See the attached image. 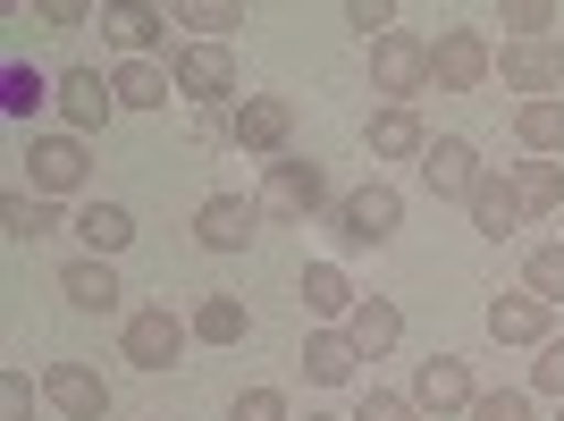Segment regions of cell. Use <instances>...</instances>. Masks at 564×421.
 Wrapping results in <instances>:
<instances>
[{
  "mask_svg": "<svg viewBox=\"0 0 564 421\" xmlns=\"http://www.w3.org/2000/svg\"><path fill=\"white\" fill-rule=\"evenodd\" d=\"M413 404H422V413H464L471 421V404H480L471 363H464V354H430L422 371H413Z\"/></svg>",
  "mask_w": 564,
  "mask_h": 421,
  "instance_id": "cell-11",
  "label": "cell"
},
{
  "mask_svg": "<svg viewBox=\"0 0 564 421\" xmlns=\"http://www.w3.org/2000/svg\"><path fill=\"white\" fill-rule=\"evenodd\" d=\"M471 421H531V397L522 388H489V397L471 404Z\"/></svg>",
  "mask_w": 564,
  "mask_h": 421,
  "instance_id": "cell-37",
  "label": "cell"
},
{
  "mask_svg": "<svg viewBox=\"0 0 564 421\" xmlns=\"http://www.w3.org/2000/svg\"><path fill=\"white\" fill-rule=\"evenodd\" d=\"M489 169H480V152H471L464 136H430L422 152V186L438 194V203H471V186H480Z\"/></svg>",
  "mask_w": 564,
  "mask_h": 421,
  "instance_id": "cell-13",
  "label": "cell"
},
{
  "mask_svg": "<svg viewBox=\"0 0 564 421\" xmlns=\"http://www.w3.org/2000/svg\"><path fill=\"white\" fill-rule=\"evenodd\" d=\"M489 337H497V346H531V354H540L547 337H556V312H547L540 295H497V304H489Z\"/></svg>",
  "mask_w": 564,
  "mask_h": 421,
  "instance_id": "cell-17",
  "label": "cell"
},
{
  "mask_svg": "<svg viewBox=\"0 0 564 421\" xmlns=\"http://www.w3.org/2000/svg\"><path fill=\"white\" fill-rule=\"evenodd\" d=\"M59 118H68V136H101L118 118V94L101 68H59Z\"/></svg>",
  "mask_w": 564,
  "mask_h": 421,
  "instance_id": "cell-14",
  "label": "cell"
},
{
  "mask_svg": "<svg viewBox=\"0 0 564 421\" xmlns=\"http://www.w3.org/2000/svg\"><path fill=\"white\" fill-rule=\"evenodd\" d=\"M177 25H194V43H228L236 25H245V9H228V0H186Z\"/></svg>",
  "mask_w": 564,
  "mask_h": 421,
  "instance_id": "cell-32",
  "label": "cell"
},
{
  "mask_svg": "<svg viewBox=\"0 0 564 421\" xmlns=\"http://www.w3.org/2000/svg\"><path fill=\"white\" fill-rule=\"evenodd\" d=\"M0 421H34V379L0 371Z\"/></svg>",
  "mask_w": 564,
  "mask_h": 421,
  "instance_id": "cell-38",
  "label": "cell"
},
{
  "mask_svg": "<svg viewBox=\"0 0 564 421\" xmlns=\"http://www.w3.org/2000/svg\"><path fill=\"white\" fill-rule=\"evenodd\" d=\"M85 177H94V152H85V136H34L25 143V194H43V203H68V194H85Z\"/></svg>",
  "mask_w": 564,
  "mask_h": 421,
  "instance_id": "cell-4",
  "label": "cell"
},
{
  "mask_svg": "<svg viewBox=\"0 0 564 421\" xmlns=\"http://www.w3.org/2000/svg\"><path fill=\"white\" fill-rule=\"evenodd\" d=\"M362 143H371V161H422V152H430V127L413 110H397V101H379L371 127H362Z\"/></svg>",
  "mask_w": 564,
  "mask_h": 421,
  "instance_id": "cell-19",
  "label": "cell"
},
{
  "mask_svg": "<svg viewBox=\"0 0 564 421\" xmlns=\"http://www.w3.org/2000/svg\"><path fill=\"white\" fill-rule=\"evenodd\" d=\"M261 219H286V228H304V219H321V210H337V194H329V169L321 161H304V152H286V161H270L261 169Z\"/></svg>",
  "mask_w": 564,
  "mask_h": 421,
  "instance_id": "cell-2",
  "label": "cell"
},
{
  "mask_svg": "<svg viewBox=\"0 0 564 421\" xmlns=\"http://www.w3.org/2000/svg\"><path fill=\"white\" fill-rule=\"evenodd\" d=\"M471 228L489 236V245H506V236L522 228V219H531V210H522V194H514V177H506V169H489V177H480V186H471Z\"/></svg>",
  "mask_w": 564,
  "mask_h": 421,
  "instance_id": "cell-16",
  "label": "cell"
},
{
  "mask_svg": "<svg viewBox=\"0 0 564 421\" xmlns=\"http://www.w3.org/2000/svg\"><path fill=\"white\" fill-rule=\"evenodd\" d=\"M354 421H422V404H413V397H388V388H362Z\"/></svg>",
  "mask_w": 564,
  "mask_h": 421,
  "instance_id": "cell-35",
  "label": "cell"
},
{
  "mask_svg": "<svg viewBox=\"0 0 564 421\" xmlns=\"http://www.w3.org/2000/svg\"><path fill=\"white\" fill-rule=\"evenodd\" d=\"M85 18H94L85 0H43V9H34V25H51V34H76Z\"/></svg>",
  "mask_w": 564,
  "mask_h": 421,
  "instance_id": "cell-39",
  "label": "cell"
},
{
  "mask_svg": "<svg viewBox=\"0 0 564 421\" xmlns=\"http://www.w3.org/2000/svg\"><path fill=\"white\" fill-rule=\"evenodd\" d=\"M346 25L362 43H388V34H397V0H346Z\"/></svg>",
  "mask_w": 564,
  "mask_h": 421,
  "instance_id": "cell-34",
  "label": "cell"
},
{
  "mask_svg": "<svg viewBox=\"0 0 564 421\" xmlns=\"http://www.w3.org/2000/svg\"><path fill=\"white\" fill-rule=\"evenodd\" d=\"M228 421H295V413H286V388H236Z\"/></svg>",
  "mask_w": 564,
  "mask_h": 421,
  "instance_id": "cell-33",
  "label": "cell"
},
{
  "mask_svg": "<svg viewBox=\"0 0 564 421\" xmlns=\"http://www.w3.org/2000/svg\"><path fill=\"white\" fill-rule=\"evenodd\" d=\"M76 236H85V253L118 261L127 245H135V210H127V203H85V210H76Z\"/></svg>",
  "mask_w": 564,
  "mask_h": 421,
  "instance_id": "cell-23",
  "label": "cell"
},
{
  "mask_svg": "<svg viewBox=\"0 0 564 421\" xmlns=\"http://www.w3.org/2000/svg\"><path fill=\"white\" fill-rule=\"evenodd\" d=\"M59 295H68L76 312H101V321H110L118 304H127V287H118V270L101 253H76L68 270H59Z\"/></svg>",
  "mask_w": 564,
  "mask_h": 421,
  "instance_id": "cell-18",
  "label": "cell"
},
{
  "mask_svg": "<svg viewBox=\"0 0 564 421\" xmlns=\"http://www.w3.org/2000/svg\"><path fill=\"white\" fill-rule=\"evenodd\" d=\"M43 397H51V413H59V421H101V413H110V379H101L94 363H51Z\"/></svg>",
  "mask_w": 564,
  "mask_h": 421,
  "instance_id": "cell-12",
  "label": "cell"
},
{
  "mask_svg": "<svg viewBox=\"0 0 564 421\" xmlns=\"http://www.w3.org/2000/svg\"><path fill=\"white\" fill-rule=\"evenodd\" d=\"M346 337H354V354H362V363H379V354H397L404 312L388 304V295H362V304H354V321H346Z\"/></svg>",
  "mask_w": 564,
  "mask_h": 421,
  "instance_id": "cell-22",
  "label": "cell"
},
{
  "mask_svg": "<svg viewBox=\"0 0 564 421\" xmlns=\"http://www.w3.org/2000/svg\"><path fill=\"white\" fill-rule=\"evenodd\" d=\"M110 94H118V110H169L177 76H169V60H118V68H110Z\"/></svg>",
  "mask_w": 564,
  "mask_h": 421,
  "instance_id": "cell-21",
  "label": "cell"
},
{
  "mask_svg": "<svg viewBox=\"0 0 564 421\" xmlns=\"http://www.w3.org/2000/svg\"><path fill=\"white\" fill-rule=\"evenodd\" d=\"M489 76H497V51H489L480 25H447V34L430 43V85H438V94H480Z\"/></svg>",
  "mask_w": 564,
  "mask_h": 421,
  "instance_id": "cell-6",
  "label": "cell"
},
{
  "mask_svg": "<svg viewBox=\"0 0 564 421\" xmlns=\"http://www.w3.org/2000/svg\"><path fill=\"white\" fill-rule=\"evenodd\" d=\"M497 25H506V43H556L564 9L556 0H497Z\"/></svg>",
  "mask_w": 564,
  "mask_h": 421,
  "instance_id": "cell-28",
  "label": "cell"
},
{
  "mask_svg": "<svg viewBox=\"0 0 564 421\" xmlns=\"http://www.w3.org/2000/svg\"><path fill=\"white\" fill-rule=\"evenodd\" d=\"M101 25H110V43L127 51V60H152V51L169 43L177 9H143V0H127V9H101Z\"/></svg>",
  "mask_w": 564,
  "mask_h": 421,
  "instance_id": "cell-20",
  "label": "cell"
},
{
  "mask_svg": "<svg viewBox=\"0 0 564 421\" xmlns=\"http://www.w3.org/2000/svg\"><path fill=\"white\" fill-rule=\"evenodd\" d=\"M186 337H194V321H177L169 304H143V312H127V328H118L127 363H135V371H152V379H161L169 363L186 354Z\"/></svg>",
  "mask_w": 564,
  "mask_h": 421,
  "instance_id": "cell-7",
  "label": "cell"
},
{
  "mask_svg": "<svg viewBox=\"0 0 564 421\" xmlns=\"http://www.w3.org/2000/svg\"><path fill=\"white\" fill-rule=\"evenodd\" d=\"M186 321H194V337H203V346H245V337H253V312L236 304V295H203Z\"/></svg>",
  "mask_w": 564,
  "mask_h": 421,
  "instance_id": "cell-27",
  "label": "cell"
},
{
  "mask_svg": "<svg viewBox=\"0 0 564 421\" xmlns=\"http://www.w3.org/2000/svg\"><path fill=\"white\" fill-rule=\"evenodd\" d=\"M371 94H388L397 110H413V94H430V43L422 34H388V43H371Z\"/></svg>",
  "mask_w": 564,
  "mask_h": 421,
  "instance_id": "cell-8",
  "label": "cell"
},
{
  "mask_svg": "<svg viewBox=\"0 0 564 421\" xmlns=\"http://www.w3.org/2000/svg\"><path fill=\"white\" fill-rule=\"evenodd\" d=\"M0 219H9V245H43L51 228H59V203H43V194H9V203H0Z\"/></svg>",
  "mask_w": 564,
  "mask_h": 421,
  "instance_id": "cell-29",
  "label": "cell"
},
{
  "mask_svg": "<svg viewBox=\"0 0 564 421\" xmlns=\"http://www.w3.org/2000/svg\"><path fill=\"white\" fill-rule=\"evenodd\" d=\"M152 421H161V413H152Z\"/></svg>",
  "mask_w": 564,
  "mask_h": 421,
  "instance_id": "cell-42",
  "label": "cell"
},
{
  "mask_svg": "<svg viewBox=\"0 0 564 421\" xmlns=\"http://www.w3.org/2000/svg\"><path fill=\"white\" fill-rule=\"evenodd\" d=\"M397 228H404V194L388 186V177H371V186L337 194V210H329L337 253H379V245H397Z\"/></svg>",
  "mask_w": 564,
  "mask_h": 421,
  "instance_id": "cell-1",
  "label": "cell"
},
{
  "mask_svg": "<svg viewBox=\"0 0 564 421\" xmlns=\"http://www.w3.org/2000/svg\"><path fill=\"white\" fill-rule=\"evenodd\" d=\"M253 236H261V203L253 194H212V203L194 210V245H203V253H245Z\"/></svg>",
  "mask_w": 564,
  "mask_h": 421,
  "instance_id": "cell-10",
  "label": "cell"
},
{
  "mask_svg": "<svg viewBox=\"0 0 564 421\" xmlns=\"http://www.w3.org/2000/svg\"><path fill=\"white\" fill-rule=\"evenodd\" d=\"M506 177H514V194H522V210H531V219L564 203V169H556V161H514Z\"/></svg>",
  "mask_w": 564,
  "mask_h": 421,
  "instance_id": "cell-30",
  "label": "cell"
},
{
  "mask_svg": "<svg viewBox=\"0 0 564 421\" xmlns=\"http://www.w3.org/2000/svg\"><path fill=\"white\" fill-rule=\"evenodd\" d=\"M531 388L564 404V328H556V337H547V346H540V363H531Z\"/></svg>",
  "mask_w": 564,
  "mask_h": 421,
  "instance_id": "cell-36",
  "label": "cell"
},
{
  "mask_svg": "<svg viewBox=\"0 0 564 421\" xmlns=\"http://www.w3.org/2000/svg\"><path fill=\"white\" fill-rule=\"evenodd\" d=\"M304 421H346V413H304Z\"/></svg>",
  "mask_w": 564,
  "mask_h": 421,
  "instance_id": "cell-40",
  "label": "cell"
},
{
  "mask_svg": "<svg viewBox=\"0 0 564 421\" xmlns=\"http://www.w3.org/2000/svg\"><path fill=\"white\" fill-rule=\"evenodd\" d=\"M169 76H177V94L194 101V110H236V51L228 43H177V60H169Z\"/></svg>",
  "mask_w": 564,
  "mask_h": 421,
  "instance_id": "cell-3",
  "label": "cell"
},
{
  "mask_svg": "<svg viewBox=\"0 0 564 421\" xmlns=\"http://www.w3.org/2000/svg\"><path fill=\"white\" fill-rule=\"evenodd\" d=\"M522 295H540L547 312H564V245H531V261H522Z\"/></svg>",
  "mask_w": 564,
  "mask_h": 421,
  "instance_id": "cell-31",
  "label": "cell"
},
{
  "mask_svg": "<svg viewBox=\"0 0 564 421\" xmlns=\"http://www.w3.org/2000/svg\"><path fill=\"white\" fill-rule=\"evenodd\" d=\"M497 76L522 101H556L564 94V43H506L497 51Z\"/></svg>",
  "mask_w": 564,
  "mask_h": 421,
  "instance_id": "cell-9",
  "label": "cell"
},
{
  "mask_svg": "<svg viewBox=\"0 0 564 421\" xmlns=\"http://www.w3.org/2000/svg\"><path fill=\"white\" fill-rule=\"evenodd\" d=\"M556 421H564V404H556Z\"/></svg>",
  "mask_w": 564,
  "mask_h": 421,
  "instance_id": "cell-41",
  "label": "cell"
},
{
  "mask_svg": "<svg viewBox=\"0 0 564 421\" xmlns=\"http://www.w3.org/2000/svg\"><path fill=\"white\" fill-rule=\"evenodd\" d=\"M43 101H59V76L25 68V60L0 68V118H43Z\"/></svg>",
  "mask_w": 564,
  "mask_h": 421,
  "instance_id": "cell-26",
  "label": "cell"
},
{
  "mask_svg": "<svg viewBox=\"0 0 564 421\" xmlns=\"http://www.w3.org/2000/svg\"><path fill=\"white\" fill-rule=\"evenodd\" d=\"M295 295H304V312H312L321 328H346V321H354V304H362V295H354V279L337 270V261H304Z\"/></svg>",
  "mask_w": 564,
  "mask_h": 421,
  "instance_id": "cell-15",
  "label": "cell"
},
{
  "mask_svg": "<svg viewBox=\"0 0 564 421\" xmlns=\"http://www.w3.org/2000/svg\"><path fill=\"white\" fill-rule=\"evenodd\" d=\"M228 143H236V152H253L261 169L286 161V143H295V101H286V94H245L228 110Z\"/></svg>",
  "mask_w": 564,
  "mask_h": 421,
  "instance_id": "cell-5",
  "label": "cell"
},
{
  "mask_svg": "<svg viewBox=\"0 0 564 421\" xmlns=\"http://www.w3.org/2000/svg\"><path fill=\"white\" fill-rule=\"evenodd\" d=\"M354 363H362V354H354L346 328H312V337H304V379H312V388H346Z\"/></svg>",
  "mask_w": 564,
  "mask_h": 421,
  "instance_id": "cell-24",
  "label": "cell"
},
{
  "mask_svg": "<svg viewBox=\"0 0 564 421\" xmlns=\"http://www.w3.org/2000/svg\"><path fill=\"white\" fill-rule=\"evenodd\" d=\"M514 143L531 161H556L564 152V94L556 101H514Z\"/></svg>",
  "mask_w": 564,
  "mask_h": 421,
  "instance_id": "cell-25",
  "label": "cell"
}]
</instances>
